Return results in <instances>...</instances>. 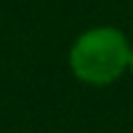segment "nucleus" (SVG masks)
<instances>
[{
    "label": "nucleus",
    "instance_id": "nucleus-1",
    "mask_svg": "<svg viewBox=\"0 0 133 133\" xmlns=\"http://www.w3.org/2000/svg\"><path fill=\"white\" fill-rule=\"evenodd\" d=\"M128 39L116 27L86 30L69 52V64L76 79L94 86L116 81L128 69Z\"/></svg>",
    "mask_w": 133,
    "mask_h": 133
},
{
    "label": "nucleus",
    "instance_id": "nucleus-2",
    "mask_svg": "<svg viewBox=\"0 0 133 133\" xmlns=\"http://www.w3.org/2000/svg\"><path fill=\"white\" fill-rule=\"evenodd\" d=\"M128 66H131V71H133V49H131V54H128Z\"/></svg>",
    "mask_w": 133,
    "mask_h": 133
}]
</instances>
